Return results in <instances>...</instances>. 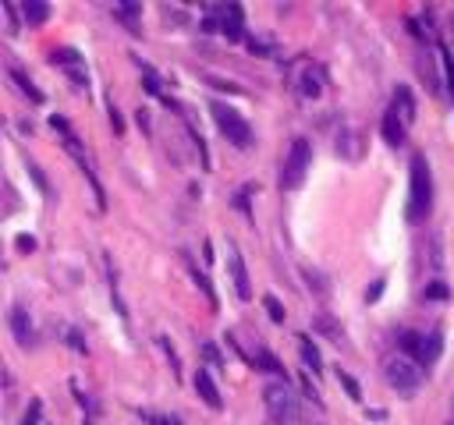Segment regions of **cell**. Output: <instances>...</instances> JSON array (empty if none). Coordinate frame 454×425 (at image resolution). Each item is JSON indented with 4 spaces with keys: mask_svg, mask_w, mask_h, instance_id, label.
<instances>
[{
    "mask_svg": "<svg viewBox=\"0 0 454 425\" xmlns=\"http://www.w3.org/2000/svg\"><path fill=\"white\" fill-rule=\"evenodd\" d=\"M110 124H114V132L121 135V132H125V121H121V114H117V106L110 103Z\"/></svg>",
    "mask_w": 454,
    "mask_h": 425,
    "instance_id": "74e56055",
    "label": "cell"
},
{
    "mask_svg": "<svg viewBox=\"0 0 454 425\" xmlns=\"http://www.w3.org/2000/svg\"><path fill=\"white\" fill-rule=\"evenodd\" d=\"M337 153H341L344 160H362L366 142H362V132H359V127H341V132H337Z\"/></svg>",
    "mask_w": 454,
    "mask_h": 425,
    "instance_id": "4fadbf2b",
    "label": "cell"
},
{
    "mask_svg": "<svg viewBox=\"0 0 454 425\" xmlns=\"http://www.w3.org/2000/svg\"><path fill=\"white\" fill-rule=\"evenodd\" d=\"M263 404L270 411L274 425H302V404L287 379H274L263 387Z\"/></svg>",
    "mask_w": 454,
    "mask_h": 425,
    "instance_id": "7a4b0ae2",
    "label": "cell"
},
{
    "mask_svg": "<svg viewBox=\"0 0 454 425\" xmlns=\"http://www.w3.org/2000/svg\"><path fill=\"white\" fill-rule=\"evenodd\" d=\"M114 18H117V21H125V29H128V32H142V29H139L142 4H135V0H132V4H114Z\"/></svg>",
    "mask_w": 454,
    "mask_h": 425,
    "instance_id": "ffe728a7",
    "label": "cell"
},
{
    "mask_svg": "<svg viewBox=\"0 0 454 425\" xmlns=\"http://www.w3.org/2000/svg\"><path fill=\"white\" fill-rule=\"evenodd\" d=\"M383 287H387V280H383V276H377V280H373V287H369V291H366V302H380V294H383Z\"/></svg>",
    "mask_w": 454,
    "mask_h": 425,
    "instance_id": "836d02e7",
    "label": "cell"
},
{
    "mask_svg": "<svg viewBox=\"0 0 454 425\" xmlns=\"http://www.w3.org/2000/svg\"><path fill=\"white\" fill-rule=\"evenodd\" d=\"M146 422H153V425H181L178 415H146Z\"/></svg>",
    "mask_w": 454,
    "mask_h": 425,
    "instance_id": "8d00e7d4",
    "label": "cell"
},
{
    "mask_svg": "<svg viewBox=\"0 0 454 425\" xmlns=\"http://www.w3.org/2000/svg\"><path fill=\"white\" fill-rule=\"evenodd\" d=\"M192 280L199 284V291L206 294V302H210L213 308H217V291H213V284H210V276H206V273H199L195 266H192Z\"/></svg>",
    "mask_w": 454,
    "mask_h": 425,
    "instance_id": "cb8c5ba5",
    "label": "cell"
},
{
    "mask_svg": "<svg viewBox=\"0 0 454 425\" xmlns=\"http://www.w3.org/2000/svg\"><path fill=\"white\" fill-rule=\"evenodd\" d=\"M419 71H422V78H426V85H429V93H433V96H440V78H437V71H433L429 57L419 60Z\"/></svg>",
    "mask_w": 454,
    "mask_h": 425,
    "instance_id": "d4e9b609",
    "label": "cell"
},
{
    "mask_svg": "<svg viewBox=\"0 0 454 425\" xmlns=\"http://www.w3.org/2000/svg\"><path fill=\"white\" fill-rule=\"evenodd\" d=\"M429 212H433V174H429V160L422 153H416L408 163V209H405V217H408V223H422Z\"/></svg>",
    "mask_w": 454,
    "mask_h": 425,
    "instance_id": "6da1fadb",
    "label": "cell"
},
{
    "mask_svg": "<svg viewBox=\"0 0 454 425\" xmlns=\"http://www.w3.org/2000/svg\"><path fill=\"white\" fill-rule=\"evenodd\" d=\"M451 425H454V422H451Z\"/></svg>",
    "mask_w": 454,
    "mask_h": 425,
    "instance_id": "b9f144b4",
    "label": "cell"
},
{
    "mask_svg": "<svg viewBox=\"0 0 454 425\" xmlns=\"http://www.w3.org/2000/svg\"><path fill=\"white\" fill-rule=\"evenodd\" d=\"M383 138H387V145H405V138H408V124L401 121V114L394 110V106H387V114H383Z\"/></svg>",
    "mask_w": 454,
    "mask_h": 425,
    "instance_id": "5bb4252c",
    "label": "cell"
},
{
    "mask_svg": "<svg viewBox=\"0 0 454 425\" xmlns=\"http://www.w3.org/2000/svg\"><path fill=\"white\" fill-rule=\"evenodd\" d=\"M139 71H142V78H146V93H150V96H160V99H167V96H163V82H160V75L153 71V64L139 60Z\"/></svg>",
    "mask_w": 454,
    "mask_h": 425,
    "instance_id": "7402d4cb",
    "label": "cell"
},
{
    "mask_svg": "<svg viewBox=\"0 0 454 425\" xmlns=\"http://www.w3.org/2000/svg\"><path fill=\"white\" fill-rule=\"evenodd\" d=\"M302 390H305V397H309V400H313V404H316V408H323V397H320V390L313 387V379H309V376L302 379Z\"/></svg>",
    "mask_w": 454,
    "mask_h": 425,
    "instance_id": "d6a6232c",
    "label": "cell"
},
{
    "mask_svg": "<svg viewBox=\"0 0 454 425\" xmlns=\"http://www.w3.org/2000/svg\"><path fill=\"white\" fill-rule=\"evenodd\" d=\"M29 174H32V181L39 184V191H43V195H53V188H50V181H47V174H43V170H39L36 163H29Z\"/></svg>",
    "mask_w": 454,
    "mask_h": 425,
    "instance_id": "f546056e",
    "label": "cell"
},
{
    "mask_svg": "<svg viewBox=\"0 0 454 425\" xmlns=\"http://www.w3.org/2000/svg\"><path fill=\"white\" fill-rule=\"evenodd\" d=\"M398 348L405 354H411V361L422 369H429L433 361L444 354V333L440 330H429V333H416V330H401L398 333Z\"/></svg>",
    "mask_w": 454,
    "mask_h": 425,
    "instance_id": "277c9868",
    "label": "cell"
},
{
    "mask_svg": "<svg viewBox=\"0 0 454 425\" xmlns=\"http://www.w3.org/2000/svg\"><path fill=\"white\" fill-rule=\"evenodd\" d=\"M305 280H309V287H313L316 294H326L330 287H326V280H323V276L316 273V269H305Z\"/></svg>",
    "mask_w": 454,
    "mask_h": 425,
    "instance_id": "4dcf8cb0",
    "label": "cell"
},
{
    "mask_svg": "<svg viewBox=\"0 0 454 425\" xmlns=\"http://www.w3.org/2000/svg\"><path fill=\"white\" fill-rule=\"evenodd\" d=\"M263 308H266V315H270L274 323H284V315H287V312H284V305L277 302L274 294H266V298H263Z\"/></svg>",
    "mask_w": 454,
    "mask_h": 425,
    "instance_id": "484cf974",
    "label": "cell"
},
{
    "mask_svg": "<svg viewBox=\"0 0 454 425\" xmlns=\"http://www.w3.org/2000/svg\"><path fill=\"white\" fill-rule=\"evenodd\" d=\"M156 344L163 348V354H167V361H171V369H174V376H181V361H178V351L171 348V340H167V337H156Z\"/></svg>",
    "mask_w": 454,
    "mask_h": 425,
    "instance_id": "4316f807",
    "label": "cell"
},
{
    "mask_svg": "<svg viewBox=\"0 0 454 425\" xmlns=\"http://www.w3.org/2000/svg\"><path fill=\"white\" fill-rule=\"evenodd\" d=\"M422 294H426V302H447V298H451V287H447L444 280H429Z\"/></svg>",
    "mask_w": 454,
    "mask_h": 425,
    "instance_id": "603a6c76",
    "label": "cell"
},
{
    "mask_svg": "<svg viewBox=\"0 0 454 425\" xmlns=\"http://www.w3.org/2000/svg\"><path fill=\"white\" fill-rule=\"evenodd\" d=\"M337 382L348 390V397H352V400H362V387H359V382L348 376V372H337Z\"/></svg>",
    "mask_w": 454,
    "mask_h": 425,
    "instance_id": "83f0119b",
    "label": "cell"
},
{
    "mask_svg": "<svg viewBox=\"0 0 454 425\" xmlns=\"http://www.w3.org/2000/svg\"><path fill=\"white\" fill-rule=\"evenodd\" d=\"M50 64H53V68H60V71L71 78V85H75L78 93H89V68H86V57H82L75 47L53 50V53H50Z\"/></svg>",
    "mask_w": 454,
    "mask_h": 425,
    "instance_id": "9c48e42d",
    "label": "cell"
},
{
    "mask_svg": "<svg viewBox=\"0 0 454 425\" xmlns=\"http://www.w3.org/2000/svg\"><path fill=\"white\" fill-rule=\"evenodd\" d=\"M313 330H316V333H323L326 340H334V344H337V348H341V344H344V340H348V333H344V326H341V323H337V319H334V315H330V312H316V315H313Z\"/></svg>",
    "mask_w": 454,
    "mask_h": 425,
    "instance_id": "9a60e30c",
    "label": "cell"
},
{
    "mask_svg": "<svg viewBox=\"0 0 454 425\" xmlns=\"http://www.w3.org/2000/svg\"><path fill=\"white\" fill-rule=\"evenodd\" d=\"M309 167H313V142H309V138H295L291 149H287V156H284V163H280V188L284 191L302 188Z\"/></svg>",
    "mask_w": 454,
    "mask_h": 425,
    "instance_id": "8992f818",
    "label": "cell"
},
{
    "mask_svg": "<svg viewBox=\"0 0 454 425\" xmlns=\"http://www.w3.org/2000/svg\"><path fill=\"white\" fill-rule=\"evenodd\" d=\"M227 269H231V284H235V294L241 302H249L252 298V280H249V269H245V259L235 241H227Z\"/></svg>",
    "mask_w": 454,
    "mask_h": 425,
    "instance_id": "30bf717a",
    "label": "cell"
},
{
    "mask_svg": "<svg viewBox=\"0 0 454 425\" xmlns=\"http://www.w3.org/2000/svg\"><path fill=\"white\" fill-rule=\"evenodd\" d=\"M135 121H139V127H150V110H139Z\"/></svg>",
    "mask_w": 454,
    "mask_h": 425,
    "instance_id": "60d3db41",
    "label": "cell"
},
{
    "mask_svg": "<svg viewBox=\"0 0 454 425\" xmlns=\"http://www.w3.org/2000/svg\"><path fill=\"white\" fill-rule=\"evenodd\" d=\"M8 78L18 85V93H22V96H29V103H43V93H39L36 89V82L22 71V68H18V64H11V68H8Z\"/></svg>",
    "mask_w": 454,
    "mask_h": 425,
    "instance_id": "d6986e66",
    "label": "cell"
},
{
    "mask_svg": "<svg viewBox=\"0 0 454 425\" xmlns=\"http://www.w3.org/2000/svg\"><path fill=\"white\" fill-rule=\"evenodd\" d=\"M249 365H256L259 372H270V376H277V379H287L284 361H280L274 351H266V348H256V351L249 354Z\"/></svg>",
    "mask_w": 454,
    "mask_h": 425,
    "instance_id": "2e32d148",
    "label": "cell"
},
{
    "mask_svg": "<svg viewBox=\"0 0 454 425\" xmlns=\"http://www.w3.org/2000/svg\"><path fill=\"white\" fill-rule=\"evenodd\" d=\"M287 82H291V89L302 99H320L326 89V71L313 57H298V60L287 64Z\"/></svg>",
    "mask_w": 454,
    "mask_h": 425,
    "instance_id": "3957f363",
    "label": "cell"
},
{
    "mask_svg": "<svg viewBox=\"0 0 454 425\" xmlns=\"http://www.w3.org/2000/svg\"><path fill=\"white\" fill-rule=\"evenodd\" d=\"M202 354H206V358H210V361H213V365H220V351H217L213 344H202Z\"/></svg>",
    "mask_w": 454,
    "mask_h": 425,
    "instance_id": "f35d334b",
    "label": "cell"
},
{
    "mask_svg": "<svg viewBox=\"0 0 454 425\" xmlns=\"http://www.w3.org/2000/svg\"><path fill=\"white\" fill-rule=\"evenodd\" d=\"M298 354H302L309 372H316V376L323 372V354H320V348L313 344V337H309V333H298Z\"/></svg>",
    "mask_w": 454,
    "mask_h": 425,
    "instance_id": "ac0fdd59",
    "label": "cell"
},
{
    "mask_svg": "<svg viewBox=\"0 0 454 425\" xmlns=\"http://www.w3.org/2000/svg\"><path fill=\"white\" fill-rule=\"evenodd\" d=\"M245 42H249V50H252V53H259V57H274V42H266V39H256V36H249Z\"/></svg>",
    "mask_w": 454,
    "mask_h": 425,
    "instance_id": "f1b7e54d",
    "label": "cell"
},
{
    "mask_svg": "<svg viewBox=\"0 0 454 425\" xmlns=\"http://www.w3.org/2000/svg\"><path fill=\"white\" fill-rule=\"evenodd\" d=\"M39 418H43V404L32 400V404H29V411H25V418H22V425H39Z\"/></svg>",
    "mask_w": 454,
    "mask_h": 425,
    "instance_id": "1f68e13d",
    "label": "cell"
},
{
    "mask_svg": "<svg viewBox=\"0 0 454 425\" xmlns=\"http://www.w3.org/2000/svg\"><path fill=\"white\" fill-rule=\"evenodd\" d=\"M202 32H224L227 39H249L245 36V14L238 4H213L206 8Z\"/></svg>",
    "mask_w": 454,
    "mask_h": 425,
    "instance_id": "52a82bcc",
    "label": "cell"
},
{
    "mask_svg": "<svg viewBox=\"0 0 454 425\" xmlns=\"http://www.w3.org/2000/svg\"><path fill=\"white\" fill-rule=\"evenodd\" d=\"M8 326H11V333H14V340L22 348H36V326H32V315H29V308L25 305H11V312H8Z\"/></svg>",
    "mask_w": 454,
    "mask_h": 425,
    "instance_id": "8fae6325",
    "label": "cell"
},
{
    "mask_svg": "<svg viewBox=\"0 0 454 425\" xmlns=\"http://www.w3.org/2000/svg\"><path fill=\"white\" fill-rule=\"evenodd\" d=\"M0 11L8 14V32L14 36L18 32V11H14V4H0Z\"/></svg>",
    "mask_w": 454,
    "mask_h": 425,
    "instance_id": "e575fe53",
    "label": "cell"
},
{
    "mask_svg": "<svg viewBox=\"0 0 454 425\" xmlns=\"http://www.w3.org/2000/svg\"><path fill=\"white\" fill-rule=\"evenodd\" d=\"M390 106H394V110L401 114V121L411 127V124H416V96H411V89H408V85H398V89H394V99H390Z\"/></svg>",
    "mask_w": 454,
    "mask_h": 425,
    "instance_id": "e0dca14e",
    "label": "cell"
},
{
    "mask_svg": "<svg viewBox=\"0 0 454 425\" xmlns=\"http://www.w3.org/2000/svg\"><path fill=\"white\" fill-rule=\"evenodd\" d=\"M14 245H18V252H36V238H32V234H18Z\"/></svg>",
    "mask_w": 454,
    "mask_h": 425,
    "instance_id": "d590c367",
    "label": "cell"
},
{
    "mask_svg": "<svg viewBox=\"0 0 454 425\" xmlns=\"http://www.w3.org/2000/svg\"><path fill=\"white\" fill-rule=\"evenodd\" d=\"M383 376H387L390 387H394L398 393H405V397H411L422 387V365H416L411 358H387L383 361Z\"/></svg>",
    "mask_w": 454,
    "mask_h": 425,
    "instance_id": "ba28073f",
    "label": "cell"
},
{
    "mask_svg": "<svg viewBox=\"0 0 454 425\" xmlns=\"http://www.w3.org/2000/svg\"><path fill=\"white\" fill-rule=\"evenodd\" d=\"M210 85H213V89H227V93H238V85H235V82H220V78H210Z\"/></svg>",
    "mask_w": 454,
    "mask_h": 425,
    "instance_id": "ab89813d",
    "label": "cell"
},
{
    "mask_svg": "<svg viewBox=\"0 0 454 425\" xmlns=\"http://www.w3.org/2000/svg\"><path fill=\"white\" fill-rule=\"evenodd\" d=\"M22 18H25V25H43V21L50 18V4H43V0H25Z\"/></svg>",
    "mask_w": 454,
    "mask_h": 425,
    "instance_id": "44dd1931",
    "label": "cell"
},
{
    "mask_svg": "<svg viewBox=\"0 0 454 425\" xmlns=\"http://www.w3.org/2000/svg\"><path fill=\"white\" fill-rule=\"evenodd\" d=\"M210 114H213V124H217V132L231 142L235 149H252V124L245 121L235 106H227V103H210Z\"/></svg>",
    "mask_w": 454,
    "mask_h": 425,
    "instance_id": "5b68a950",
    "label": "cell"
},
{
    "mask_svg": "<svg viewBox=\"0 0 454 425\" xmlns=\"http://www.w3.org/2000/svg\"><path fill=\"white\" fill-rule=\"evenodd\" d=\"M195 393L202 397V404H206V408H213V411H220L224 408V397H220V387H217V379H213V372L210 369H195Z\"/></svg>",
    "mask_w": 454,
    "mask_h": 425,
    "instance_id": "7c38bea8",
    "label": "cell"
}]
</instances>
